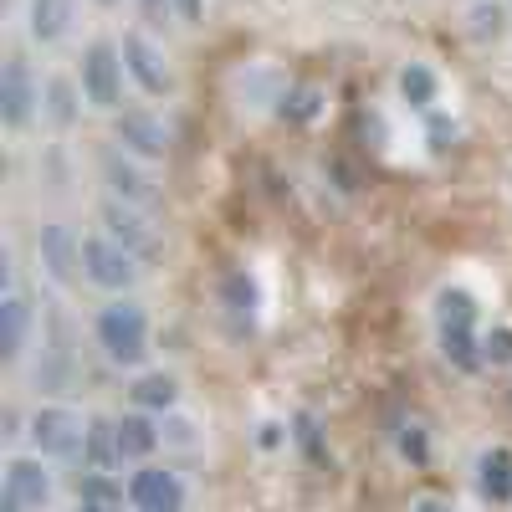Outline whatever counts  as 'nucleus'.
Wrapping results in <instances>:
<instances>
[{"label": "nucleus", "instance_id": "nucleus-2", "mask_svg": "<svg viewBox=\"0 0 512 512\" xmlns=\"http://www.w3.org/2000/svg\"><path fill=\"white\" fill-rule=\"evenodd\" d=\"M93 333H98V349H103L113 364H123V369H139V364L149 359V313H144V303H134V297H118V303H108V308L98 313Z\"/></svg>", "mask_w": 512, "mask_h": 512}, {"label": "nucleus", "instance_id": "nucleus-16", "mask_svg": "<svg viewBox=\"0 0 512 512\" xmlns=\"http://www.w3.org/2000/svg\"><path fill=\"white\" fill-rule=\"evenodd\" d=\"M221 308H226V318L236 323V333H246V328L256 323V308H262V292H256L251 272H226V282H221Z\"/></svg>", "mask_w": 512, "mask_h": 512}, {"label": "nucleus", "instance_id": "nucleus-9", "mask_svg": "<svg viewBox=\"0 0 512 512\" xmlns=\"http://www.w3.org/2000/svg\"><path fill=\"white\" fill-rule=\"evenodd\" d=\"M113 139H118L123 154L149 159V164L169 154V128H164L149 108H123V113L113 118Z\"/></svg>", "mask_w": 512, "mask_h": 512}, {"label": "nucleus", "instance_id": "nucleus-32", "mask_svg": "<svg viewBox=\"0 0 512 512\" xmlns=\"http://www.w3.org/2000/svg\"><path fill=\"white\" fill-rule=\"evenodd\" d=\"M0 512H26V502H21V497H11L6 487H0Z\"/></svg>", "mask_w": 512, "mask_h": 512}, {"label": "nucleus", "instance_id": "nucleus-1", "mask_svg": "<svg viewBox=\"0 0 512 512\" xmlns=\"http://www.w3.org/2000/svg\"><path fill=\"white\" fill-rule=\"evenodd\" d=\"M436 338H441V354L456 369H482L477 297L466 292V287H441L436 292Z\"/></svg>", "mask_w": 512, "mask_h": 512}, {"label": "nucleus", "instance_id": "nucleus-17", "mask_svg": "<svg viewBox=\"0 0 512 512\" xmlns=\"http://www.w3.org/2000/svg\"><path fill=\"white\" fill-rule=\"evenodd\" d=\"M72 16H77V0H31L26 26L41 47H52V41H62L72 31Z\"/></svg>", "mask_w": 512, "mask_h": 512}, {"label": "nucleus", "instance_id": "nucleus-15", "mask_svg": "<svg viewBox=\"0 0 512 512\" xmlns=\"http://www.w3.org/2000/svg\"><path fill=\"white\" fill-rule=\"evenodd\" d=\"M113 431H118V456H123V461H149L154 446L164 441V436H159V420H149L144 410L118 415V420H113Z\"/></svg>", "mask_w": 512, "mask_h": 512}, {"label": "nucleus", "instance_id": "nucleus-5", "mask_svg": "<svg viewBox=\"0 0 512 512\" xmlns=\"http://www.w3.org/2000/svg\"><path fill=\"white\" fill-rule=\"evenodd\" d=\"M98 221H103V236H113V241H118V246H123L128 256H139V262H159L164 241H159L154 221L144 216L139 205H123V200H103Z\"/></svg>", "mask_w": 512, "mask_h": 512}, {"label": "nucleus", "instance_id": "nucleus-25", "mask_svg": "<svg viewBox=\"0 0 512 512\" xmlns=\"http://www.w3.org/2000/svg\"><path fill=\"white\" fill-rule=\"evenodd\" d=\"M318 108H323V93L318 88H287V98H282V118H297V123H308V118H318Z\"/></svg>", "mask_w": 512, "mask_h": 512}, {"label": "nucleus", "instance_id": "nucleus-22", "mask_svg": "<svg viewBox=\"0 0 512 512\" xmlns=\"http://www.w3.org/2000/svg\"><path fill=\"white\" fill-rule=\"evenodd\" d=\"M123 456H118V431L113 420H93L88 425V451H82V472H113Z\"/></svg>", "mask_w": 512, "mask_h": 512}, {"label": "nucleus", "instance_id": "nucleus-20", "mask_svg": "<svg viewBox=\"0 0 512 512\" xmlns=\"http://www.w3.org/2000/svg\"><path fill=\"white\" fill-rule=\"evenodd\" d=\"M128 395H134L139 410H159V415H169V410L180 405V379H175V374H164V369H154V374H139Z\"/></svg>", "mask_w": 512, "mask_h": 512}, {"label": "nucleus", "instance_id": "nucleus-19", "mask_svg": "<svg viewBox=\"0 0 512 512\" xmlns=\"http://www.w3.org/2000/svg\"><path fill=\"white\" fill-rule=\"evenodd\" d=\"M507 21H512V6H502V0H472V6H466V36H472L477 47L502 41Z\"/></svg>", "mask_w": 512, "mask_h": 512}, {"label": "nucleus", "instance_id": "nucleus-7", "mask_svg": "<svg viewBox=\"0 0 512 512\" xmlns=\"http://www.w3.org/2000/svg\"><path fill=\"white\" fill-rule=\"evenodd\" d=\"M123 67H128V77H134L149 98L175 93V67H169V57H164V47H159L154 36L128 31L123 36Z\"/></svg>", "mask_w": 512, "mask_h": 512}, {"label": "nucleus", "instance_id": "nucleus-18", "mask_svg": "<svg viewBox=\"0 0 512 512\" xmlns=\"http://www.w3.org/2000/svg\"><path fill=\"white\" fill-rule=\"evenodd\" d=\"M477 492L487 502H512V451L507 446H487L477 456Z\"/></svg>", "mask_w": 512, "mask_h": 512}, {"label": "nucleus", "instance_id": "nucleus-26", "mask_svg": "<svg viewBox=\"0 0 512 512\" xmlns=\"http://www.w3.org/2000/svg\"><path fill=\"white\" fill-rule=\"evenodd\" d=\"M482 364H512V328L482 333Z\"/></svg>", "mask_w": 512, "mask_h": 512}, {"label": "nucleus", "instance_id": "nucleus-10", "mask_svg": "<svg viewBox=\"0 0 512 512\" xmlns=\"http://www.w3.org/2000/svg\"><path fill=\"white\" fill-rule=\"evenodd\" d=\"M128 502L134 512H185V482L169 466H139L128 477Z\"/></svg>", "mask_w": 512, "mask_h": 512}, {"label": "nucleus", "instance_id": "nucleus-12", "mask_svg": "<svg viewBox=\"0 0 512 512\" xmlns=\"http://www.w3.org/2000/svg\"><path fill=\"white\" fill-rule=\"evenodd\" d=\"M103 180H108L113 200H123V205H139V210H149V205L159 200L154 180H149L144 169L134 164V154H123V149H108V154H103Z\"/></svg>", "mask_w": 512, "mask_h": 512}, {"label": "nucleus", "instance_id": "nucleus-8", "mask_svg": "<svg viewBox=\"0 0 512 512\" xmlns=\"http://www.w3.org/2000/svg\"><path fill=\"white\" fill-rule=\"evenodd\" d=\"M41 108V88H36V77L26 67V57H6V67H0V123L11 128H26Z\"/></svg>", "mask_w": 512, "mask_h": 512}, {"label": "nucleus", "instance_id": "nucleus-4", "mask_svg": "<svg viewBox=\"0 0 512 512\" xmlns=\"http://www.w3.org/2000/svg\"><path fill=\"white\" fill-rule=\"evenodd\" d=\"M139 272H144V262H139V256H128L113 236H88V241H82V277H88L93 287L128 292L139 282Z\"/></svg>", "mask_w": 512, "mask_h": 512}, {"label": "nucleus", "instance_id": "nucleus-6", "mask_svg": "<svg viewBox=\"0 0 512 512\" xmlns=\"http://www.w3.org/2000/svg\"><path fill=\"white\" fill-rule=\"evenodd\" d=\"M123 47H113V41H93L88 52H82V98H88L93 108L113 113L118 98H123Z\"/></svg>", "mask_w": 512, "mask_h": 512}, {"label": "nucleus", "instance_id": "nucleus-11", "mask_svg": "<svg viewBox=\"0 0 512 512\" xmlns=\"http://www.w3.org/2000/svg\"><path fill=\"white\" fill-rule=\"evenodd\" d=\"M36 256H41V267H47V277L57 287H67L77 272H82V241L72 236V226L52 221V226H41L36 236Z\"/></svg>", "mask_w": 512, "mask_h": 512}, {"label": "nucleus", "instance_id": "nucleus-23", "mask_svg": "<svg viewBox=\"0 0 512 512\" xmlns=\"http://www.w3.org/2000/svg\"><path fill=\"white\" fill-rule=\"evenodd\" d=\"M436 93H441V82H436V72L425 67V62H405V67H400V98H405L415 113H431Z\"/></svg>", "mask_w": 512, "mask_h": 512}, {"label": "nucleus", "instance_id": "nucleus-30", "mask_svg": "<svg viewBox=\"0 0 512 512\" xmlns=\"http://www.w3.org/2000/svg\"><path fill=\"white\" fill-rule=\"evenodd\" d=\"M175 16H180L185 26H195V21L205 16V0H175Z\"/></svg>", "mask_w": 512, "mask_h": 512}, {"label": "nucleus", "instance_id": "nucleus-24", "mask_svg": "<svg viewBox=\"0 0 512 512\" xmlns=\"http://www.w3.org/2000/svg\"><path fill=\"white\" fill-rule=\"evenodd\" d=\"M77 502H88V507H103V512H113V507L123 502V487H118L108 472H82V477H77Z\"/></svg>", "mask_w": 512, "mask_h": 512}, {"label": "nucleus", "instance_id": "nucleus-31", "mask_svg": "<svg viewBox=\"0 0 512 512\" xmlns=\"http://www.w3.org/2000/svg\"><path fill=\"white\" fill-rule=\"evenodd\" d=\"M415 512H456V507H451V502H441V497H420V502H415Z\"/></svg>", "mask_w": 512, "mask_h": 512}, {"label": "nucleus", "instance_id": "nucleus-28", "mask_svg": "<svg viewBox=\"0 0 512 512\" xmlns=\"http://www.w3.org/2000/svg\"><path fill=\"white\" fill-rule=\"evenodd\" d=\"M159 436L175 441V446H195V425L180 420V415H169V420H159Z\"/></svg>", "mask_w": 512, "mask_h": 512}, {"label": "nucleus", "instance_id": "nucleus-21", "mask_svg": "<svg viewBox=\"0 0 512 512\" xmlns=\"http://www.w3.org/2000/svg\"><path fill=\"white\" fill-rule=\"evenodd\" d=\"M41 113H47L57 128H72L77 113H82V82H72V77H52L47 88H41Z\"/></svg>", "mask_w": 512, "mask_h": 512}, {"label": "nucleus", "instance_id": "nucleus-34", "mask_svg": "<svg viewBox=\"0 0 512 512\" xmlns=\"http://www.w3.org/2000/svg\"><path fill=\"white\" fill-rule=\"evenodd\" d=\"M77 512H103V507H88V502H77Z\"/></svg>", "mask_w": 512, "mask_h": 512}, {"label": "nucleus", "instance_id": "nucleus-33", "mask_svg": "<svg viewBox=\"0 0 512 512\" xmlns=\"http://www.w3.org/2000/svg\"><path fill=\"white\" fill-rule=\"evenodd\" d=\"M98 6H103V11H113V6H123V0H98Z\"/></svg>", "mask_w": 512, "mask_h": 512}, {"label": "nucleus", "instance_id": "nucleus-3", "mask_svg": "<svg viewBox=\"0 0 512 512\" xmlns=\"http://www.w3.org/2000/svg\"><path fill=\"white\" fill-rule=\"evenodd\" d=\"M88 425L93 420H82L72 405H41L31 410V446L36 456H47V461H82V451H88Z\"/></svg>", "mask_w": 512, "mask_h": 512}, {"label": "nucleus", "instance_id": "nucleus-29", "mask_svg": "<svg viewBox=\"0 0 512 512\" xmlns=\"http://www.w3.org/2000/svg\"><path fill=\"white\" fill-rule=\"evenodd\" d=\"M169 11H175V0H144V21H149V26H164Z\"/></svg>", "mask_w": 512, "mask_h": 512}, {"label": "nucleus", "instance_id": "nucleus-27", "mask_svg": "<svg viewBox=\"0 0 512 512\" xmlns=\"http://www.w3.org/2000/svg\"><path fill=\"white\" fill-rule=\"evenodd\" d=\"M400 456L425 466V431H420V425H405V431H400Z\"/></svg>", "mask_w": 512, "mask_h": 512}, {"label": "nucleus", "instance_id": "nucleus-13", "mask_svg": "<svg viewBox=\"0 0 512 512\" xmlns=\"http://www.w3.org/2000/svg\"><path fill=\"white\" fill-rule=\"evenodd\" d=\"M6 492L26 502V512H41L52 502V472L47 456H11L6 461Z\"/></svg>", "mask_w": 512, "mask_h": 512}, {"label": "nucleus", "instance_id": "nucleus-14", "mask_svg": "<svg viewBox=\"0 0 512 512\" xmlns=\"http://www.w3.org/2000/svg\"><path fill=\"white\" fill-rule=\"evenodd\" d=\"M26 333H31V303H26L21 287H6V297H0V359L6 364L21 359Z\"/></svg>", "mask_w": 512, "mask_h": 512}]
</instances>
